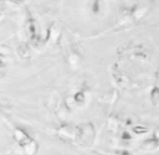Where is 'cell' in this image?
<instances>
[{
    "mask_svg": "<svg viewBox=\"0 0 159 155\" xmlns=\"http://www.w3.org/2000/svg\"><path fill=\"white\" fill-rule=\"evenodd\" d=\"M2 66V61H1V58H0V67Z\"/></svg>",
    "mask_w": 159,
    "mask_h": 155,
    "instance_id": "3957f363",
    "label": "cell"
},
{
    "mask_svg": "<svg viewBox=\"0 0 159 155\" xmlns=\"http://www.w3.org/2000/svg\"><path fill=\"white\" fill-rule=\"evenodd\" d=\"M11 2H14V4H21L22 2V0H10Z\"/></svg>",
    "mask_w": 159,
    "mask_h": 155,
    "instance_id": "7a4b0ae2",
    "label": "cell"
},
{
    "mask_svg": "<svg viewBox=\"0 0 159 155\" xmlns=\"http://www.w3.org/2000/svg\"><path fill=\"white\" fill-rule=\"evenodd\" d=\"M75 98H76V100H77V102H82V100L84 99V95H83L82 93H77Z\"/></svg>",
    "mask_w": 159,
    "mask_h": 155,
    "instance_id": "6da1fadb",
    "label": "cell"
}]
</instances>
